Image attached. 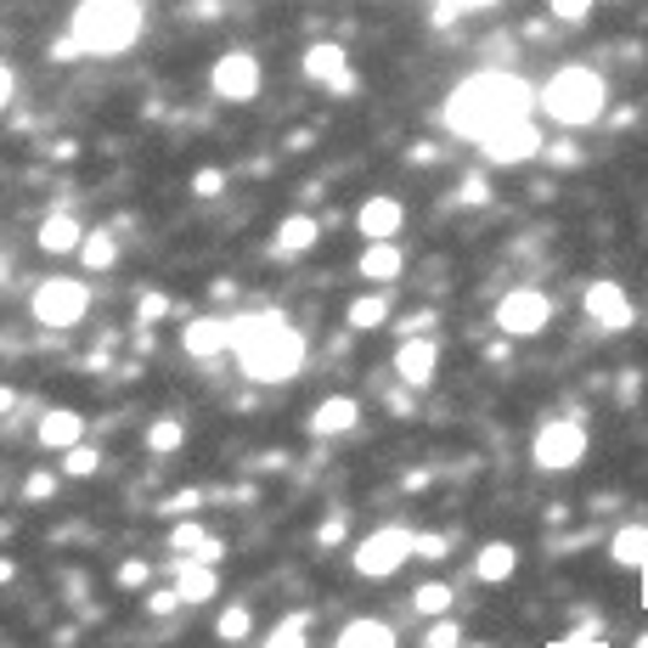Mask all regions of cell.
<instances>
[{"label":"cell","mask_w":648,"mask_h":648,"mask_svg":"<svg viewBox=\"0 0 648 648\" xmlns=\"http://www.w3.org/2000/svg\"><path fill=\"white\" fill-rule=\"evenodd\" d=\"M592 7H598V0H547V12H553L559 23H570V28H575V23H587Z\"/></svg>","instance_id":"cell-35"},{"label":"cell","mask_w":648,"mask_h":648,"mask_svg":"<svg viewBox=\"0 0 648 648\" xmlns=\"http://www.w3.org/2000/svg\"><path fill=\"white\" fill-rule=\"evenodd\" d=\"M80 259H85V271H113V259H119V237L108 232H85V248H80Z\"/></svg>","instance_id":"cell-26"},{"label":"cell","mask_w":648,"mask_h":648,"mask_svg":"<svg viewBox=\"0 0 648 648\" xmlns=\"http://www.w3.org/2000/svg\"><path fill=\"white\" fill-rule=\"evenodd\" d=\"M445 553H451V536H445V530H417V536H412V559L440 564Z\"/></svg>","instance_id":"cell-31"},{"label":"cell","mask_w":648,"mask_h":648,"mask_svg":"<svg viewBox=\"0 0 648 648\" xmlns=\"http://www.w3.org/2000/svg\"><path fill=\"white\" fill-rule=\"evenodd\" d=\"M80 57H119L142 40V0H80L69 17Z\"/></svg>","instance_id":"cell-3"},{"label":"cell","mask_w":648,"mask_h":648,"mask_svg":"<svg viewBox=\"0 0 648 648\" xmlns=\"http://www.w3.org/2000/svg\"><path fill=\"white\" fill-rule=\"evenodd\" d=\"M457 198H463V204H491V186H485V175H468Z\"/></svg>","instance_id":"cell-44"},{"label":"cell","mask_w":648,"mask_h":648,"mask_svg":"<svg viewBox=\"0 0 648 648\" xmlns=\"http://www.w3.org/2000/svg\"><path fill=\"white\" fill-rule=\"evenodd\" d=\"M355 225H362V237L367 243H395L401 237V225H406V209H401V198H367L362 209H355Z\"/></svg>","instance_id":"cell-13"},{"label":"cell","mask_w":648,"mask_h":648,"mask_svg":"<svg viewBox=\"0 0 648 648\" xmlns=\"http://www.w3.org/2000/svg\"><path fill=\"white\" fill-rule=\"evenodd\" d=\"M147 575H152V564H147V559H124V564H119V587L136 592V587H147Z\"/></svg>","instance_id":"cell-37"},{"label":"cell","mask_w":648,"mask_h":648,"mask_svg":"<svg viewBox=\"0 0 648 648\" xmlns=\"http://www.w3.org/2000/svg\"><path fill=\"white\" fill-rule=\"evenodd\" d=\"M355 424H362V401H355V395H328V401L310 412V435H316V440L350 435Z\"/></svg>","instance_id":"cell-15"},{"label":"cell","mask_w":648,"mask_h":648,"mask_svg":"<svg viewBox=\"0 0 648 648\" xmlns=\"http://www.w3.org/2000/svg\"><path fill=\"white\" fill-rule=\"evenodd\" d=\"M248 632H254V609H248V603H225L220 621H215V637H220V643H243Z\"/></svg>","instance_id":"cell-28"},{"label":"cell","mask_w":648,"mask_h":648,"mask_svg":"<svg viewBox=\"0 0 648 648\" xmlns=\"http://www.w3.org/2000/svg\"><path fill=\"white\" fill-rule=\"evenodd\" d=\"M96 468H102L96 445H74V451H62V474H69V479H90Z\"/></svg>","instance_id":"cell-32"},{"label":"cell","mask_w":648,"mask_h":648,"mask_svg":"<svg viewBox=\"0 0 648 648\" xmlns=\"http://www.w3.org/2000/svg\"><path fill=\"white\" fill-rule=\"evenodd\" d=\"M147 609H152V614H175V609H181V592H175V587H158V592H147Z\"/></svg>","instance_id":"cell-43"},{"label":"cell","mask_w":648,"mask_h":648,"mask_svg":"<svg viewBox=\"0 0 648 648\" xmlns=\"http://www.w3.org/2000/svg\"><path fill=\"white\" fill-rule=\"evenodd\" d=\"M316 541H321V547H339V541H344V513H333L328 525L316 530Z\"/></svg>","instance_id":"cell-47"},{"label":"cell","mask_w":648,"mask_h":648,"mask_svg":"<svg viewBox=\"0 0 648 648\" xmlns=\"http://www.w3.org/2000/svg\"><path fill=\"white\" fill-rule=\"evenodd\" d=\"M35 440H40L46 451H74V445H85V417L69 412V406H51V412L40 417Z\"/></svg>","instance_id":"cell-16"},{"label":"cell","mask_w":648,"mask_h":648,"mask_svg":"<svg viewBox=\"0 0 648 648\" xmlns=\"http://www.w3.org/2000/svg\"><path fill=\"white\" fill-rule=\"evenodd\" d=\"M536 108L547 119H559L564 130H587L609 113V85L598 69H587V62H575V69H559L553 80H547L536 90Z\"/></svg>","instance_id":"cell-4"},{"label":"cell","mask_w":648,"mask_h":648,"mask_svg":"<svg viewBox=\"0 0 648 648\" xmlns=\"http://www.w3.org/2000/svg\"><path fill=\"white\" fill-rule=\"evenodd\" d=\"M580 305H587V316L598 321L603 333H626L632 321H637V310H632V299H626L621 282H592L587 294H580Z\"/></svg>","instance_id":"cell-11"},{"label":"cell","mask_w":648,"mask_h":648,"mask_svg":"<svg viewBox=\"0 0 648 648\" xmlns=\"http://www.w3.org/2000/svg\"><path fill=\"white\" fill-rule=\"evenodd\" d=\"M451 598H457V592H451L445 580H429V587H417V592H412V609H417V614H429V621H445V614H451Z\"/></svg>","instance_id":"cell-29"},{"label":"cell","mask_w":648,"mask_h":648,"mask_svg":"<svg viewBox=\"0 0 648 648\" xmlns=\"http://www.w3.org/2000/svg\"><path fill=\"white\" fill-rule=\"evenodd\" d=\"M51 491H57V474H46V468L23 479V497H28V502H46Z\"/></svg>","instance_id":"cell-40"},{"label":"cell","mask_w":648,"mask_h":648,"mask_svg":"<svg viewBox=\"0 0 648 648\" xmlns=\"http://www.w3.org/2000/svg\"><path fill=\"white\" fill-rule=\"evenodd\" d=\"M85 310H90V288L80 277H46V282H35V321H40V328L69 333V328H80V321H85Z\"/></svg>","instance_id":"cell-6"},{"label":"cell","mask_w":648,"mask_h":648,"mask_svg":"<svg viewBox=\"0 0 648 648\" xmlns=\"http://www.w3.org/2000/svg\"><path fill=\"white\" fill-rule=\"evenodd\" d=\"M333 648H395V626L378 621V614H362V621H350L333 637Z\"/></svg>","instance_id":"cell-22"},{"label":"cell","mask_w":648,"mask_h":648,"mask_svg":"<svg viewBox=\"0 0 648 648\" xmlns=\"http://www.w3.org/2000/svg\"><path fill=\"white\" fill-rule=\"evenodd\" d=\"M192 559H198V564H209V570H220V559H225V541H220V536H209V541H204Z\"/></svg>","instance_id":"cell-45"},{"label":"cell","mask_w":648,"mask_h":648,"mask_svg":"<svg viewBox=\"0 0 648 648\" xmlns=\"http://www.w3.org/2000/svg\"><path fill=\"white\" fill-rule=\"evenodd\" d=\"M355 271H362V282H372V288H389L406 271V254H401V243H367L362 259H355Z\"/></svg>","instance_id":"cell-17"},{"label":"cell","mask_w":648,"mask_h":648,"mask_svg":"<svg viewBox=\"0 0 648 648\" xmlns=\"http://www.w3.org/2000/svg\"><path fill=\"white\" fill-rule=\"evenodd\" d=\"M12 85H17V80H12V69H7V62H0V108L12 102Z\"/></svg>","instance_id":"cell-50"},{"label":"cell","mask_w":648,"mask_h":648,"mask_svg":"<svg viewBox=\"0 0 648 648\" xmlns=\"http://www.w3.org/2000/svg\"><path fill=\"white\" fill-rule=\"evenodd\" d=\"M204 541H209V530L198 525V518H181V525L170 530V547H175V553H198Z\"/></svg>","instance_id":"cell-33"},{"label":"cell","mask_w":648,"mask_h":648,"mask_svg":"<svg viewBox=\"0 0 648 648\" xmlns=\"http://www.w3.org/2000/svg\"><path fill=\"white\" fill-rule=\"evenodd\" d=\"M35 243H40V254H80L85 248V225L74 220V215H46L40 220V232H35Z\"/></svg>","instance_id":"cell-18"},{"label":"cell","mask_w":648,"mask_h":648,"mask_svg":"<svg viewBox=\"0 0 648 648\" xmlns=\"http://www.w3.org/2000/svg\"><path fill=\"white\" fill-rule=\"evenodd\" d=\"M232 355H237L243 378H254V383H288V378H299L310 344H305V333L288 316L254 310V316H232Z\"/></svg>","instance_id":"cell-2"},{"label":"cell","mask_w":648,"mask_h":648,"mask_svg":"<svg viewBox=\"0 0 648 648\" xmlns=\"http://www.w3.org/2000/svg\"><path fill=\"white\" fill-rule=\"evenodd\" d=\"M547 158H553V164H580V147H575V142H559Z\"/></svg>","instance_id":"cell-48"},{"label":"cell","mask_w":648,"mask_h":648,"mask_svg":"<svg viewBox=\"0 0 648 648\" xmlns=\"http://www.w3.org/2000/svg\"><path fill=\"white\" fill-rule=\"evenodd\" d=\"M12 575H17V559H0V587H7Z\"/></svg>","instance_id":"cell-52"},{"label":"cell","mask_w":648,"mask_h":648,"mask_svg":"<svg viewBox=\"0 0 648 648\" xmlns=\"http://www.w3.org/2000/svg\"><path fill=\"white\" fill-rule=\"evenodd\" d=\"M530 113H536V90L518 74H502V69H485L463 85H451V96L440 102L445 130L463 136V142H491L497 130L530 119Z\"/></svg>","instance_id":"cell-1"},{"label":"cell","mask_w":648,"mask_h":648,"mask_svg":"<svg viewBox=\"0 0 648 648\" xmlns=\"http://www.w3.org/2000/svg\"><path fill=\"white\" fill-rule=\"evenodd\" d=\"M186 445V429H181V417H152V429H147V451L152 457H170V451Z\"/></svg>","instance_id":"cell-27"},{"label":"cell","mask_w":648,"mask_h":648,"mask_svg":"<svg viewBox=\"0 0 648 648\" xmlns=\"http://www.w3.org/2000/svg\"><path fill=\"white\" fill-rule=\"evenodd\" d=\"M164 310H170V299H164V294H142V299H136V333H147Z\"/></svg>","instance_id":"cell-36"},{"label":"cell","mask_w":648,"mask_h":648,"mask_svg":"<svg viewBox=\"0 0 648 648\" xmlns=\"http://www.w3.org/2000/svg\"><path fill=\"white\" fill-rule=\"evenodd\" d=\"M192 192H198V198H220V192H225V170H198V175H192Z\"/></svg>","instance_id":"cell-39"},{"label":"cell","mask_w":648,"mask_h":648,"mask_svg":"<svg viewBox=\"0 0 648 648\" xmlns=\"http://www.w3.org/2000/svg\"><path fill=\"white\" fill-rule=\"evenodd\" d=\"M344 321H350V333H378L389 321V294H383V288H367L362 299H350Z\"/></svg>","instance_id":"cell-23"},{"label":"cell","mask_w":648,"mask_h":648,"mask_svg":"<svg viewBox=\"0 0 648 648\" xmlns=\"http://www.w3.org/2000/svg\"><path fill=\"white\" fill-rule=\"evenodd\" d=\"M181 344H186V355H198V362H215V355L232 350V321L225 316H192Z\"/></svg>","instance_id":"cell-14"},{"label":"cell","mask_w":648,"mask_h":648,"mask_svg":"<svg viewBox=\"0 0 648 648\" xmlns=\"http://www.w3.org/2000/svg\"><path fill=\"white\" fill-rule=\"evenodd\" d=\"M518 570V547L513 541H485L474 553V575L485 580V587H502V580H513Z\"/></svg>","instance_id":"cell-20"},{"label":"cell","mask_w":648,"mask_h":648,"mask_svg":"<svg viewBox=\"0 0 648 648\" xmlns=\"http://www.w3.org/2000/svg\"><path fill=\"white\" fill-rule=\"evenodd\" d=\"M395 372L406 389H429L440 372V339H401L395 350Z\"/></svg>","instance_id":"cell-12"},{"label":"cell","mask_w":648,"mask_h":648,"mask_svg":"<svg viewBox=\"0 0 648 648\" xmlns=\"http://www.w3.org/2000/svg\"><path fill=\"white\" fill-rule=\"evenodd\" d=\"M259 85H266V69H259L254 51H225L209 69V90L220 96V102H254Z\"/></svg>","instance_id":"cell-9"},{"label":"cell","mask_w":648,"mask_h":648,"mask_svg":"<svg viewBox=\"0 0 648 648\" xmlns=\"http://www.w3.org/2000/svg\"><path fill=\"white\" fill-rule=\"evenodd\" d=\"M580 457H587V424L580 417H547L530 440V463L541 474H570L580 468Z\"/></svg>","instance_id":"cell-5"},{"label":"cell","mask_w":648,"mask_h":648,"mask_svg":"<svg viewBox=\"0 0 648 648\" xmlns=\"http://www.w3.org/2000/svg\"><path fill=\"white\" fill-rule=\"evenodd\" d=\"M479 152H485V164H491V170H508V164H530V158L541 152V130H536V119H518V124L497 130L491 142H479Z\"/></svg>","instance_id":"cell-10"},{"label":"cell","mask_w":648,"mask_h":648,"mask_svg":"<svg viewBox=\"0 0 648 648\" xmlns=\"http://www.w3.org/2000/svg\"><path fill=\"white\" fill-rule=\"evenodd\" d=\"M355 85H362V80H355V69H344V74H339L328 90H333V96H355Z\"/></svg>","instance_id":"cell-49"},{"label":"cell","mask_w":648,"mask_h":648,"mask_svg":"<svg viewBox=\"0 0 648 648\" xmlns=\"http://www.w3.org/2000/svg\"><path fill=\"white\" fill-rule=\"evenodd\" d=\"M175 592H181V603H215V598H220V570L186 559V564L175 570Z\"/></svg>","instance_id":"cell-21"},{"label":"cell","mask_w":648,"mask_h":648,"mask_svg":"<svg viewBox=\"0 0 648 648\" xmlns=\"http://www.w3.org/2000/svg\"><path fill=\"white\" fill-rule=\"evenodd\" d=\"M424 648H463V626L445 614V621H435V626L424 632Z\"/></svg>","instance_id":"cell-34"},{"label":"cell","mask_w":648,"mask_h":648,"mask_svg":"<svg viewBox=\"0 0 648 648\" xmlns=\"http://www.w3.org/2000/svg\"><path fill=\"white\" fill-rule=\"evenodd\" d=\"M468 648H491V643H468Z\"/></svg>","instance_id":"cell-53"},{"label":"cell","mask_w":648,"mask_h":648,"mask_svg":"<svg viewBox=\"0 0 648 648\" xmlns=\"http://www.w3.org/2000/svg\"><path fill=\"white\" fill-rule=\"evenodd\" d=\"M435 321H440L435 310H424V316H406V321H401V333H406V339H435Z\"/></svg>","instance_id":"cell-41"},{"label":"cell","mask_w":648,"mask_h":648,"mask_svg":"<svg viewBox=\"0 0 648 648\" xmlns=\"http://www.w3.org/2000/svg\"><path fill=\"white\" fill-rule=\"evenodd\" d=\"M12 412H17V389L0 383V417H12Z\"/></svg>","instance_id":"cell-51"},{"label":"cell","mask_w":648,"mask_h":648,"mask_svg":"<svg viewBox=\"0 0 648 648\" xmlns=\"http://www.w3.org/2000/svg\"><path fill=\"white\" fill-rule=\"evenodd\" d=\"M299 69H305V80H310V85H333V80L350 69V57H344V46H339V40H316V46H305Z\"/></svg>","instance_id":"cell-19"},{"label":"cell","mask_w":648,"mask_h":648,"mask_svg":"<svg viewBox=\"0 0 648 648\" xmlns=\"http://www.w3.org/2000/svg\"><path fill=\"white\" fill-rule=\"evenodd\" d=\"M479 7H497V0H435V23H451L457 12H479Z\"/></svg>","instance_id":"cell-38"},{"label":"cell","mask_w":648,"mask_h":648,"mask_svg":"<svg viewBox=\"0 0 648 648\" xmlns=\"http://www.w3.org/2000/svg\"><path fill=\"white\" fill-rule=\"evenodd\" d=\"M547 321H553V299H547L541 288H508L497 299V333L502 339H536V333H547Z\"/></svg>","instance_id":"cell-8"},{"label":"cell","mask_w":648,"mask_h":648,"mask_svg":"<svg viewBox=\"0 0 648 648\" xmlns=\"http://www.w3.org/2000/svg\"><path fill=\"white\" fill-rule=\"evenodd\" d=\"M598 637H603V626H598V621H587V626H580V632H570V637H559L553 648H592Z\"/></svg>","instance_id":"cell-42"},{"label":"cell","mask_w":648,"mask_h":648,"mask_svg":"<svg viewBox=\"0 0 648 648\" xmlns=\"http://www.w3.org/2000/svg\"><path fill=\"white\" fill-rule=\"evenodd\" d=\"M609 559L621 570H648V525H621V530H614Z\"/></svg>","instance_id":"cell-24"},{"label":"cell","mask_w":648,"mask_h":648,"mask_svg":"<svg viewBox=\"0 0 648 648\" xmlns=\"http://www.w3.org/2000/svg\"><path fill=\"white\" fill-rule=\"evenodd\" d=\"M198 502H204L198 491H175V497H170L164 508H158V513H170V518H175V513H192V508H198Z\"/></svg>","instance_id":"cell-46"},{"label":"cell","mask_w":648,"mask_h":648,"mask_svg":"<svg viewBox=\"0 0 648 648\" xmlns=\"http://www.w3.org/2000/svg\"><path fill=\"white\" fill-rule=\"evenodd\" d=\"M412 536L417 530H406V525H383V530H372L367 541H355V575L362 580H389L406 559H412Z\"/></svg>","instance_id":"cell-7"},{"label":"cell","mask_w":648,"mask_h":648,"mask_svg":"<svg viewBox=\"0 0 648 648\" xmlns=\"http://www.w3.org/2000/svg\"><path fill=\"white\" fill-rule=\"evenodd\" d=\"M321 243V220L316 215H288L282 225H277V248L282 254H310Z\"/></svg>","instance_id":"cell-25"},{"label":"cell","mask_w":648,"mask_h":648,"mask_svg":"<svg viewBox=\"0 0 648 648\" xmlns=\"http://www.w3.org/2000/svg\"><path fill=\"white\" fill-rule=\"evenodd\" d=\"M305 632H310V614H288V621H277V632L266 637V648H305Z\"/></svg>","instance_id":"cell-30"}]
</instances>
